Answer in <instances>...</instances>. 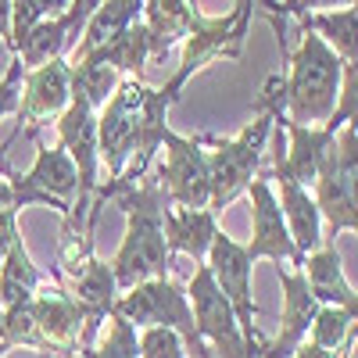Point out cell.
<instances>
[{
	"label": "cell",
	"instance_id": "4316f807",
	"mask_svg": "<svg viewBox=\"0 0 358 358\" xmlns=\"http://www.w3.org/2000/svg\"><path fill=\"white\" fill-rule=\"evenodd\" d=\"M308 341L326 351H351L355 348V312L337 308V305H319Z\"/></svg>",
	"mask_w": 358,
	"mask_h": 358
},
{
	"label": "cell",
	"instance_id": "8fae6325",
	"mask_svg": "<svg viewBox=\"0 0 358 358\" xmlns=\"http://www.w3.org/2000/svg\"><path fill=\"white\" fill-rule=\"evenodd\" d=\"M258 8V0H236L233 11L222 15V18H197L194 33L183 40V57L179 65L190 69V72H201L204 65L219 62V57H236L244 54V40H248V29H251V15Z\"/></svg>",
	"mask_w": 358,
	"mask_h": 358
},
{
	"label": "cell",
	"instance_id": "44dd1931",
	"mask_svg": "<svg viewBox=\"0 0 358 358\" xmlns=\"http://www.w3.org/2000/svg\"><path fill=\"white\" fill-rule=\"evenodd\" d=\"M297 22H301V29L319 33L337 50L341 62L358 65V4L355 8H330V11H305V15H297Z\"/></svg>",
	"mask_w": 358,
	"mask_h": 358
},
{
	"label": "cell",
	"instance_id": "f35d334b",
	"mask_svg": "<svg viewBox=\"0 0 358 358\" xmlns=\"http://www.w3.org/2000/svg\"><path fill=\"white\" fill-rule=\"evenodd\" d=\"M0 208H15V190L8 176H0Z\"/></svg>",
	"mask_w": 358,
	"mask_h": 358
},
{
	"label": "cell",
	"instance_id": "d6986e66",
	"mask_svg": "<svg viewBox=\"0 0 358 358\" xmlns=\"http://www.w3.org/2000/svg\"><path fill=\"white\" fill-rule=\"evenodd\" d=\"M280 208H283V219H287V229L294 236V248L297 255H312L322 241H326V229H322V212L315 197L294 183V179H280Z\"/></svg>",
	"mask_w": 358,
	"mask_h": 358
},
{
	"label": "cell",
	"instance_id": "52a82bcc",
	"mask_svg": "<svg viewBox=\"0 0 358 358\" xmlns=\"http://www.w3.org/2000/svg\"><path fill=\"white\" fill-rule=\"evenodd\" d=\"M208 268H212V280L219 283V290L226 294V301L236 312V322L251 344V355L258 358L265 348V337L258 330V305H255V290H251V268L255 262L244 255V244H236L229 233L219 229V236L212 241L208 251Z\"/></svg>",
	"mask_w": 358,
	"mask_h": 358
},
{
	"label": "cell",
	"instance_id": "ac0fdd59",
	"mask_svg": "<svg viewBox=\"0 0 358 358\" xmlns=\"http://www.w3.org/2000/svg\"><path fill=\"white\" fill-rule=\"evenodd\" d=\"M197 18H201L197 0H143V25L151 29L155 62L194 33Z\"/></svg>",
	"mask_w": 358,
	"mask_h": 358
},
{
	"label": "cell",
	"instance_id": "277c9868",
	"mask_svg": "<svg viewBox=\"0 0 358 358\" xmlns=\"http://www.w3.org/2000/svg\"><path fill=\"white\" fill-rule=\"evenodd\" d=\"M315 204L322 212L326 236L344 229L358 233V133L351 126H341L334 136V147L315 179Z\"/></svg>",
	"mask_w": 358,
	"mask_h": 358
},
{
	"label": "cell",
	"instance_id": "f546056e",
	"mask_svg": "<svg viewBox=\"0 0 358 358\" xmlns=\"http://www.w3.org/2000/svg\"><path fill=\"white\" fill-rule=\"evenodd\" d=\"M140 358H187V348L169 326H143L140 330Z\"/></svg>",
	"mask_w": 358,
	"mask_h": 358
},
{
	"label": "cell",
	"instance_id": "74e56055",
	"mask_svg": "<svg viewBox=\"0 0 358 358\" xmlns=\"http://www.w3.org/2000/svg\"><path fill=\"white\" fill-rule=\"evenodd\" d=\"M0 40L11 47V0H0Z\"/></svg>",
	"mask_w": 358,
	"mask_h": 358
},
{
	"label": "cell",
	"instance_id": "2e32d148",
	"mask_svg": "<svg viewBox=\"0 0 358 358\" xmlns=\"http://www.w3.org/2000/svg\"><path fill=\"white\" fill-rule=\"evenodd\" d=\"M301 273H305L308 290L315 294L319 305L348 308V312H355V319H358V290H355V287L348 283V276H344V262H341V251H337V244H334V236H326V241H322L312 255H305Z\"/></svg>",
	"mask_w": 358,
	"mask_h": 358
},
{
	"label": "cell",
	"instance_id": "836d02e7",
	"mask_svg": "<svg viewBox=\"0 0 358 358\" xmlns=\"http://www.w3.org/2000/svg\"><path fill=\"white\" fill-rule=\"evenodd\" d=\"M101 4H104V0H72V8L62 15V22H65V29H69V40H72V47H76V40L83 36V29H86L90 15H94Z\"/></svg>",
	"mask_w": 358,
	"mask_h": 358
},
{
	"label": "cell",
	"instance_id": "484cf974",
	"mask_svg": "<svg viewBox=\"0 0 358 358\" xmlns=\"http://www.w3.org/2000/svg\"><path fill=\"white\" fill-rule=\"evenodd\" d=\"M79 358H140V337H136V326L126 319L111 312L101 326V337L83 348Z\"/></svg>",
	"mask_w": 358,
	"mask_h": 358
},
{
	"label": "cell",
	"instance_id": "cb8c5ba5",
	"mask_svg": "<svg viewBox=\"0 0 358 358\" xmlns=\"http://www.w3.org/2000/svg\"><path fill=\"white\" fill-rule=\"evenodd\" d=\"M94 54H101L104 62L118 72V76H136V79H143V69L155 62V47H151V29L143 25V18L136 22V25H129L118 40H111L108 47H101V50H94Z\"/></svg>",
	"mask_w": 358,
	"mask_h": 358
},
{
	"label": "cell",
	"instance_id": "ba28073f",
	"mask_svg": "<svg viewBox=\"0 0 358 358\" xmlns=\"http://www.w3.org/2000/svg\"><path fill=\"white\" fill-rule=\"evenodd\" d=\"M11 190H15V208L29 204H50L54 212H62L69 219L72 204L79 197V169L69 158L65 147H36V162L25 176L11 172Z\"/></svg>",
	"mask_w": 358,
	"mask_h": 358
},
{
	"label": "cell",
	"instance_id": "ffe728a7",
	"mask_svg": "<svg viewBox=\"0 0 358 358\" xmlns=\"http://www.w3.org/2000/svg\"><path fill=\"white\" fill-rule=\"evenodd\" d=\"M143 18V0H104V4L90 15L83 36L76 40L69 62H79V57L94 54L101 47H108L111 40H118L129 25H136Z\"/></svg>",
	"mask_w": 358,
	"mask_h": 358
},
{
	"label": "cell",
	"instance_id": "8992f818",
	"mask_svg": "<svg viewBox=\"0 0 358 358\" xmlns=\"http://www.w3.org/2000/svg\"><path fill=\"white\" fill-rule=\"evenodd\" d=\"M190 308H194V322H197V334L204 337V344L215 351V358H255L251 344L236 322L233 305L226 301V294L219 290V283L212 280V268L208 262H201L190 276Z\"/></svg>",
	"mask_w": 358,
	"mask_h": 358
},
{
	"label": "cell",
	"instance_id": "b9f144b4",
	"mask_svg": "<svg viewBox=\"0 0 358 358\" xmlns=\"http://www.w3.org/2000/svg\"><path fill=\"white\" fill-rule=\"evenodd\" d=\"M72 358H79V355H72Z\"/></svg>",
	"mask_w": 358,
	"mask_h": 358
},
{
	"label": "cell",
	"instance_id": "9c48e42d",
	"mask_svg": "<svg viewBox=\"0 0 358 358\" xmlns=\"http://www.w3.org/2000/svg\"><path fill=\"white\" fill-rule=\"evenodd\" d=\"M208 133L201 136H179L165 129V165L158 172L162 187L176 208H208L212 183H208Z\"/></svg>",
	"mask_w": 358,
	"mask_h": 358
},
{
	"label": "cell",
	"instance_id": "4dcf8cb0",
	"mask_svg": "<svg viewBox=\"0 0 358 358\" xmlns=\"http://www.w3.org/2000/svg\"><path fill=\"white\" fill-rule=\"evenodd\" d=\"M25 65H22V57L11 54V65L8 72L0 76V122H4L8 115H18V101H22V83H25Z\"/></svg>",
	"mask_w": 358,
	"mask_h": 358
},
{
	"label": "cell",
	"instance_id": "e575fe53",
	"mask_svg": "<svg viewBox=\"0 0 358 358\" xmlns=\"http://www.w3.org/2000/svg\"><path fill=\"white\" fill-rule=\"evenodd\" d=\"M15 241H22V233H18V208H0V255H4Z\"/></svg>",
	"mask_w": 358,
	"mask_h": 358
},
{
	"label": "cell",
	"instance_id": "4fadbf2b",
	"mask_svg": "<svg viewBox=\"0 0 358 358\" xmlns=\"http://www.w3.org/2000/svg\"><path fill=\"white\" fill-rule=\"evenodd\" d=\"M62 276H69V283H72L69 294L76 297V301L83 305V312H86L83 348H90V344H94V337H97V330L104 326V319L115 312L118 294H122V290H118V280H115V268H111V262L97 258V251H90L76 265L62 268Z\"/></svg>",
	"mask_w": 358,
	"mask_h": 358
},
{
	"label": "cell",
	"instance_id": "603a6c76",
	"mask_svg": "<svg viewBox=\"0 0 358 358\" xmlns=\"http://www.w3.org/2000/svg\"><path fill=\"white\" fill-rule=\"evenodd\" d=\"M43 283L40 268L29 255V248L22 241H15L4 255H0V308H11L25 297H33L36 287Z\"/></svg>",
	"mask_w": 358,
	"mask_h": 358
},
{
	"label": "cell",
	"instance_id": "30bf717a",
	"mask_svg": "<svg viewBox=\"0 0 358 358\" xmlns=\"http://www.w3.org/2000/svg\"><path fill=\"white\" fill-rule=\"evenodd\" d=\"M33 305V322H36V337H40V355H62L72 358L83 348L86 334V312L69 287L62 283H40L36 294L29 297Z\"/></svg>",
	"mask_w": 358,
	"mask_h": 358
},
{
	"label": "cell",
	"instance_id": "9a60e30c",
	"mask_svg": "<svg viewBox=\"0 0 358 358\" xmlns=\"http://www.w3.org/2000/svg\"><path fill=\"white\" fill-rule=\"evenodd\" d=\"M276 276L283 287V315H280V334L276 341H265L258 358H290L297 348L308 341L312 330V319L319 312L315 294L308 290V280L301 268H287L283 262L276 265Z\"/></svg>",
	"mask_w": 358,
	"mask_h": 358
},
{
	"label": "cell",
	"instance_id": "7c38bea8",
	"mask_svg": "<svg viewBox=\"0 0 358 358\" xmlns=\"http://www.w3.org/2000/svg\"><path fill=\"white\" fill-rule=\"evenodd\" d=\"M251 241L244 244V255L251 262H294L297 268H301V255H297L294 248V236L287 229V219H283V208H280V197L273 194V183H268V176L258 172L251 179Z\"/></svg>",
	"mask_w": 358,
	"mask_h": 358
},
{
	"label": "cell",
	"instance_id": "60d3db41",
	"mask_svg": "<svg viewBox=\"0 0 358 358\" xmlns=\"http://www.w3.org/2000/svg\"><path fill=\"white\" fill-rule=\"evenodd\" d=\"M355 344H358V319H355Z\"/></svg>",
	"mask_w": 358,
	"mask_h": 358
},
{
	"label": "cell",
	"instance_id": "f1b7e54d",
	"mask_svg": "<svg viewBox=\"0 0 358 358\" xmlns=\"http://www.w3.org/2000/svg\"><path fill=\"white\" fill-rule=\"evenodd\" d=\"M330 126L334 133L341 126H351L358 133V65H348L344 62V79H341V94H337V108L330 115Z\"/></svg>",
	"mask_w": 358,
	"mask_h": 358
},
{
	"label": "cell",
	"instance_id": "5bb4252c",
	"mask_svg": "<svg viewBox=\"0 0 358 358\" xmlns=\"http://www.w3.org/2000/svg\"><path fill=\"white\" fill-rule=\"evenodd\" d=\"M72 104V83H69V57L29 69L22 83V101H18V122L29 126L36 136L40 126H50L62 118V111Z\"/></svg>",
	"mask_w": 358,
	"mask_h": 358
},
{
	"label": "cell",
	"instance_id": "7402d4cb",
	"mask_svg": "<svg viewBox=\"0 0 358 358\" xmlns=\"http://www.w3.org/2000/svg\"><path fill=\"white\" fill-rule=\"evenodd\" d=\"M69 83H72V101H86L94 111H101L108 104V97L118 90L122 76L101 54H86L79 62H69Z\"/></svg>",
	"mask_w": 358,
	"mask_h": 358
},
{
	"label": "cell",
	"instance_id": "83f0119b",
	"mask_svg": "<svg viewBox=\"0 0 358 358\" xmlns=\"http://www.w3.org/2000/svg\"><path fill=\"white\" fill-rule=\"evenodd\" d=\"M0 341H4L8 348H33V351H40V337H36V322H33V305H29V297L0 312Z\"/></svg>",
	"mask_w": 358,
	"mask_h": 358
},
{
	"label": "cell",
	"instance_id": "1f68e13d",
	"mask_svg": "<svg viewBox=\"0 0 358 358\" xmlns=\"http://www.w3.org/2000/svg\"><path fill=\"white\" fill-rule=\"evenodd\" d=\"M258 4L268 8V15H276V18H297V15H305V11H330V8H355L358 0H258Z\"/></svg>",
	"mask_w": 358,
	"mask_h": 358
},
{
	"label": "cell",
	"instance_id": "d6a6232c",
	"mask_svg": "<svg viewBox=\"0 0 358 358\" xmlns=\"http://www.w3.org/2000/svg\"><path fill=\"white\" fill-rule=\"evenodd\" d=\"M40 22V11H36V0H11V54L22 47V40L29 36V29Z\"/></svg>",
	"mask_w": 358,
	"mask_h": 358
},
{
	"label": "cell",
	"instance_id": "6da1fadb",
	"mask_svg": "<svg viewBox=\"0 0 358 358\" xmlns=\"http://www.w3.org/2000/svg\"><path fill=\"white\" fill-rule=\"evenodd\" d=\"M97 201L108 208L115 204L118 212L126 215V236L118 244L111 268H115V280L118 290H133L147 280H158L169 276V265H172V251L165 244V204L169 194L162 187V179H140L133 187L122 183H104L97 187Z\"/></svg>",
	"mask_w": 358,
	"mask_h": 358
},
{
	"label": "cell",
	"instance_id": "3957f363",
	"mask_svg": "<svg viewBox=\"0 0 358 358\" xmlns=\"http://www.w3.org/2000/svg\"><path fill=\"white\" fill-rule=\"evenodd\" d=\"M276 129V118L268 108H262V115L251 126H244L233 140H208V183H212V197L208 208L219 215L222 208H229L241 194H248L251 179L262 172V155L265 143Z\"/></svg>",
	"mask_w": 358,
	"mask_h": 358
},
{
	"label": "cell",
	"instance_id": "5b68a950",
	"mask_svg": "<svg viewBox=\"0 0 358 358\" xmlns=\"http://www.w3.org/2000/svg\"><path fill=\"white\" fill-rule=\"evenodd\" d=\"M147 86L136 76H126L118 90L108 97V104L97 111V147L101 162L108 169V183L126 172L133 151H136V133H140V108L147 97Z\"/></svg>",
	"mask_w": 358,
	"mask_h": 358
},
{
	"label": "cell",
	"instance_id": "d4e9b609",
	"mask_svg": "<svg viewBox=\"0 0 358 358\" xmlns=\"http://www.w3.org/2000/svg\"><path fill=\"white\" fill-rule=\"evenodd\" d=\"M72 50V40H69V29L62 18H40L33 29H29V36L22 40V47L15 50L22 57L25 69H40L54 57H65Z\"/></svg>",
	"mask_w": 358,
	"mask_h": 358
},
{
	"label": "cell",
	"instance_id": "e0dca14e",
	"mask_svg": "<svg viewBox=\"0 0 358 358\" xmlns=\"http://www.w3.org/2000/svg\"><path fill=\"white\" fill-rule=\"evenodd\" d=\"M165 244L172 255H190L197 265L208 262L212 241L219 236V215L212 208H176L165 204Z\"/></svg>",
	"mask_w": 358,
	"mask_h": 358
},
{
	"label": "cell",
	"instance_id": "7a4b0ae2",
	"mask_svg": "<svg viewBox=\"0 0 358 358\" xmlns=\"http://www.w3.org/2000/svg\"><path fill=\"white\" fill-rule=\"evenodd\" d=\"M287 57L283 72V115L301 126H326L337 108L344 62L337 50L312 29H301L297 50L280 47Z\"/></svg>",
	"mask_w": 358,
	"mask_h": 358
},
{
	"label": "cell",
	"instance_id": "8d00e7d4",
	"mask_svg": "<svg viewBox=\"0 0 358 358\" xmlns=\"http://www.w3.org/2000/svg\"><path fill=\"white\" fill-rule=\"evenodd\" d=\"M69 8H72V0H36L40 18H62Z\"/></svg>",
	"mask_w": 358,
	"mask_h": 358
},
{
	"label": "cell",
	"instance_id": "ab89813d",
	"mask_svg": "<svg viewBox=\"0 0 358 358\" xmlns=\"http://www.w3.org/2000/svg\"><path fill=\"white\" fill-rule=\"evenodd\" d=\"M8 351H11V348H8V344H4V341H0V358H4V355H8Z\"/></svg>",
	"mask_w": 358,
	"mask_h": 358
},
{
	"label": "cell",
	"instance_id": "d590c367",
	"mask_svg": "<svg viewBox=\"0 0 358 358\" xmlns=\"http://www.w3.org/2000/svg\"><path fill=\"white\" fill-rule=\"evenodd\" d=\"M290 358H351V351H326V348H315L312 341H305Z\"/></svg>",
	"mask_w": 358,
	"mask_h": 358
}]
</instances>
